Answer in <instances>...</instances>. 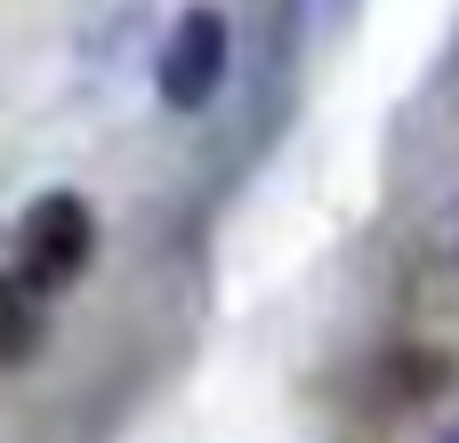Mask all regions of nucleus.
<instances>
[{
    "mask_svg": "<svg viewBox=\"0 0 459 443\" xmlns=\"http://www.w3.org/2000/svg\"><path fill=\"white\" fill-rule=\"evenodd\" d=\"M97 242H105V226H97L89 194H73V186H40V194L16 210L8 266L48 299V291H73V282L97 266Z\"/></svg>",
    "mask_w": 459,
    "mask_h": 443,
    "instance_id": "1",
    "label": "nucleus"
},
{
    "mask_svg": "<svg viewBox=\"0 0 459 443\" xmlns=\"http://www.w3.org/2000/svg\"><path fill=\"white\" fill-rule=\"evenodd\" d=\"M226 81H234V16H226L218 0L178 8L169 32H161V48H153V97H161L169 113L202 121V113L226 97Z\"/></svg>",
    "mask_w": 459,
    "mask_h": 443,
    "instance_id": "2",
    "label": "nucleus"
},
{
    "mask_svg": "<svg viewBox=\"0 0 459 443\" xmlns=\"http://www.w3.org/2000/svg\"><path fill=\"white\" fill-rule=\"evenodd\" d=\"M40 347H48V299L16 266H0V371H24Z\"/></svg>",
    "mask_w": 459,
    "mask_h": 443,
    "instance_id": "3",
    "label": "nucleus"
},
{
    "mask_svg": "<svg viewBox=\"0 0 459 443\" xmlns=\"http://www.w3.org/2000/svg\"><path fill=\"white\" fill-rule=\"evenodd\" d=\"M436 443H459V420H452V428H444V436H436Z\"/></svg>",
    "mask_w": 459,
    "mask_h": 443,
    "instance_id": "4",
    "label": "nucleus"
}]
</instances>
